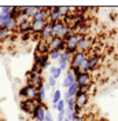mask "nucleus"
I'll use <instances>...</instances> for the list:
<instances>
[{"label": "nucleus", "instance_id": "f3484780", "mask_svg": "<svg viewBox=\"0 0 118 121\" xmlns=\"http://www.w3.org/2000/svg\"><path fill=\"white\" fill-rule=\"evenodd\" d=\"M17 32L21 33V35L32 32V21H30V19H25L22 23H19V25L17 26Z\"/></svg>", "mask_w": 118, "mask_h": 121}, {"label": "nucleus", "instance_id": "423d86ee", "mask_svg": "<svg viewBox=\"0 0 118 121\" xmlns=\"http://www.w3.org/2000/svg\"><path fill=\"white\" fill-rule=\"evenodd\" d=\"M19 96L22 99H36L37 96V88L34 85H29V84H26V85H23L19 88Z\"/></svg>", "mask_w": 118, "mask_h": 121}, {"label": "nucleus", "instance_id": "0eeeda50", "mask_svg": "<svg viewBox=\"0 0 118 121\" xmlns=\"http://www.w3.org/2000/svg\"><path fill=\"white\" fill-rule=\"evenodd\" d=\"M73 99H74V105L82 110L89 102V94L88 92H78V91H77V94L74 95Z\"/></svg>", "mask_w": 118, "mask_h": 121}, {"label": "nucleus", "instance_id": "4be33fe9", "mask_svg": "<svg viewBox=\"0 0 118 121\" xmlns=\"http://www.w3.org/2000/svg\"><path fill=\"white\" fill-rule=\"evenodd\" d=\"M76 94H77V83L72 84V85L66 90V94H65V99H63V100H67V99H70V98H74Z\"/></svg>", "mask_w": 118, "mask_h": 121}, {"label": "nucleus", "instance_id": "5701e85b", "mask_svg": "<svg viewBox=\"0 0 118 121\" xmlns=\"http://www.w3.org/2000/svg\"><path fill=\"white\" fill-rule=\"evenodd\" d=\"M62 74V70L58 66H50V77H52L54 80H58Z\"/></svg>", "mask_w": 118, "mask_h": 121}, {"label": "nucleus", "instance_id": "aec40b11", "mask_svg": "<svg viewBox=\"0 0 118 121\" xmlns=\"http://www.w3.org/2000/svg\"><path fill=\"white\" fill-rule=\"evenodd\" d=\"M13 32H14V30H8V29H4V28L0 26V43L10 40L11 36H13Z\"/></svg>", "mask_w": 118, "mask_h": 121}, {"label": "nucleus", "instance_id": "f8f14e48", "mask_svg": "<svg viewBox=\"0 0 118 121\" xmlns=\"http://www.w3.org/2000/svg\"><path fill=\"white\" fill-rule=\"evenodd\" d=\"M34 55H44V54H48L50 50H48V41L47 40H43V39H38L37 40L36 48H34Z\"/></svg>", "mask_w": 118, "mask_h": 121}, {"label": "nucleus", "instance_id": "2f4dec72", "mask_svg": "<svg viewBox=\"0 0 118 121\" xmlns=\"http://www.w3.org/2000/svg\"><path fill=\"white\" fill-rule=\"evenodd\" d=\"M65 118H66V110L59 113V116H58V118H56V121H63Z\"/></svg>", "mask_w": 118, "mask_h": 121}, {"label": "nucleus", "instance_id": "20e7f679", "mask_svg": "<svg viewBox=\"0 0 118 121\" xmlns=\"http://www.w3.org/2000/svg\"><path fill=\"white\" fill-rule=\"evenodd\" d=\"M48 112V106L47 103H43V105H37L34 107V110L30 114V120L32 121H44V117H45V113Z\"/></svg>", "mask_w": 118, "mask_h": 121}, {"label": "nucleus", "instance_id": "7c9ffc66", "mask_svg": "<svg viewBox=\"0 0 118 121\" xmlns=\"http://www.w3.org/2000/svg\"><path fill=\"white\" fill-rule=\"evenodd\" d=\"M32 37H33L32 32H29V33H23L22 35V41H28V40H30Z\"/></svg>", "mask_w": 118, "mask_h": 121}, {"label": "nucleus", "instance_id": "cd10ccee", "mask_svg": "<svg viewBox=\"0 0 118 121\" xmlns=\"http://www.w3.org/2000/svg\"><path fill=\"white\" fill-rule=\"evenodd\" d=\"M55 110H58L59 113L66 110V103H65V100H63V99H62V100H59L58 103H56V106H55Z\"/></svg>", "mask_w": 118, "mask_h": 121}, {"label": "nucleus", "instance_id": "dca6fc26", "mask_svg": "<svg viewBox=\"0 0 118 121\" xmlns=\"http://www.w3.org/2000/svg\"><path fill=\"white\" fill-rule=\"evenodd\" d=\"M40 39H43V40H47V41H50L52 39V25L51 23H45V26L43 28V30H41V33H40V36H38Z\"/></svg>", "mask_w": 118, "mask_h": 121}, {"label": "nucleus", "instance_id": "9b49d317", "mask_svg": "<svg viewBox=\"0 0 118 121\" xmlns=\"http://www.w3.org/2000/svg\"><path fill=\"white\" fill-rule=\"evenodd\" d=\"M80 35L78 33H76L73 32L70 36H67L65 39V45H66V48L65 50H73V48H77V44H78V40H80Z\"/></svg>", "mask_w": 118, "mask_h": 121}, {"label": "nucleus", "instance_id": "2eb2a0df", "mask_svg": "<svg viewBox=\"0 0 118 121\" xmlns=\"http://www.w3.org/2000/svg\"><path fill=\"white\" fill-rule=\"evenodd\" d=\"M70 58H72V56H70V55H67V54L65 52V51H63V52H60V58H59V60H58V62H59V66H58V68L60 69L62 72L69 69Z\"/></svg>", "mask_w": 118, "mask_h": 121}, {"label": "nucleus", "instance_id": "393cba45", "mask_svg": "<svg viewBox=\"0 0 118 121\" xmlns=\"http://www.w3.org/2000/svg\"><path fill=\"white\" fill-rule=\"evenodd\" d=\"M19 14H21V7H11V11H10V14H8V18H11V19L15 21Z\"/></svg>", "mask_w": 118, "mask_h": 121}, {"label": "nucleus", "instance_id": "f03ea898", "mask_svg": "<svg viewBox=\"0 0 118 121\" xmlns=\"http://www.w3.org/2000/svg\"><path fill=\"white\" fill-rule=\"evenodd\" d=\"M93 47V37H91L89 35L81 36L77 44V51L78 52H89Z\"/></svg>", "mask_w": 118, "mask_h": 121}, {"label": "nucleus", "instance_id": "39448f33", "mask_svg": "<svg viewBox=\"0 0 118 121\" xmlns=\"http://www.w3.org/2000/svg\"><path fill=\"white\" fill-rule=\"evenodd\" d=\"M89 52H76L74 55H72L70 58V63H69V68H81L82 63L88 59Z\"/></svg>", "mask_w": 118, "mask_h": 121}, {"label": "nucleus", "instance_id": "6ab92c4d", "mask_svg": "<svg viewBox=\"0 0 118 121\" xmlns=\"http://www.w3.org/2000/svg\"><path fill=\"white\" fill-rule=\"evenodd\" d=\"M0 26L4 28V29H8V30H17V23H15V21L11 19V18H8V17H6L3 19V22H1Z\"/></svg>", "mask_w": 118, "mask_h": 121}, {"label": "nucleus", "instance_id": "bb28decb", "mask_svg": "<svg viewBox=\"0 0 118 121\" xmlns=\"http://www.w3.org/2000/svg\"><path fill=\"white\" fill-rule=\"evenodd\" d=\"M48 56H50V60H59V58H60V51H58V50L50 51L48 52Z\"/></svg>", "mask_w": 118, "mask_h": 121}, {"label": "nucleus", "instance_id": "f704fd0d", "mask_svg": "<svg viewBox=\"0 0 118 121\" xmlns=\"http://www.w3.org/2000/svg\"><path fill=\"white\" fill-rule=\"evenodd\" d=\"M93 121H103V120H93Z\"/></svg>", "mask_w": 118, "mask_h": 121}, {"label": "nucleus", "instance_id": "473e14b6", "mask_svg": "<svg viewBox=\"0 0 118 121\" xmlns=\"http://www.w3.org/2000/svg\"><path fill=\"white\" fill-rule=\"evenodd\" d=\"M44 121H54V117H52V114L51 113H45V117H44Z\"/></svg>", "mask_w": 118, "mask_h": 121}, {"label": "nucleus", "instance_id": "a878e982", "mask_svg": "<svg viewBox=\"0 0 118 121\" xmlns=\"http://www.w3.org/2000/svg\"><path fill=\"white\" fill-rule=\"evenodd\" d=\"M59 10V14H60V18H63V17H66L72 13V8L67 7V6H62V7H58Z\"/></svg>", "mask_w": 118, "mask_h": 121}, {"label": "nucleus", "instance_id": "6e6552de", "mask_svg": "<svg viewBox=\"0 0 118 121\" xmlns=\"http://www.w3.org/2000/svg\"><path fill=\"white\" fill-rule=\"evenodd\" d=\"M65 48H66V45H65V40L60 37H52L50 41H48V50L50 51H55V50H58L60 52H63L65 51Z\"/></svg>", "mask_w": 118, "mask_h": 121}, {"label": "nucleus", "instance_id": "9d476101", "mask_svg": "<svg viewBox=\"0 0 118 121\" xmlns=\"http://www.w3.org/2000/svg\"><path fill=\"white\" fill-rule=\"evenodd\" d=\"M36 106L37 105H36V102H34V99H22V100L19 102L21 110L26 114H32V112L34 110Z\"/></svg>", "mask_w": 118, "mask_h": 121}, {"label": "nucleus", "instance_id": "4468645a", "mask_svg": "<svg viewBox=\"0 0 118 121\" xmlns=\"http://www.w3.org/2000/svg\"><path fill=\"white\" fill-rule=\"evenodd\" d=\"M62 18H60V14H59L58 7H51V11L48 13V17H47V22L54 25V23L59 22Z\"/></svg>", "mask_w": 118, "mask_h": 121}, {"label": "nucleus", "instance_id": "f257e3e1", "mask_svg": "<svg viewBox=\"0 0 118 121\" xmlns=\"http://www.w3.org/2000/svg\"><path fill=\"white\" fill-rule=\"evenodd\" d=\"M102 62H103L102 55H100L99 52L92 51V52H91V55L88 56V59L82 63V66L80 68V70H81L82 73H85V72L92 73V72H95V70H97V69L100 68Z\"/></svg>", "mask_w": 118, "mask_h": 121}, {"label": "nucleus", "instance_id": "7ed1b4c3", "mask_svg": "<svg viewBox=\"0 0 118 121\" xmlns=\"http://www.w3.org/2000/svg\"><path fill=\"white\" fill-rule=\"evenodd\" d=\"M26 81L29 84V85H40V84L44 83V77H43V72H33V70H29V72H26Z\"/></svg>", "mask_w": 118, "mask_h": 121}, {"label": "nucleus", "instance_id": "b1692460", "mask_svg": "<svg viewBox=\"0 0 118 121\" xmlns=\"http://www.w3.org/2000/svg\"><path fill=\"white\" fill-rule=\"evenodd\" d=\"M59 100H62V92L59 90L54 91V94H52V105H54V109H55V106L58 103Z\"/></svg>", "mask_w": 118, "mask_h": 121}, {"label": "nucleus", "instance_id": "c756f323", "mask_svg": "<svg viewBox=\"0 0 118 121\" xmlns=\"http://www.w3.org/2000/svg\"><path fill=\"white\" fill-rule=\"evenodd\" d=\"M47 84L50 85V88H52V87H55V85H56V80H54L52 77H50V76H48V80H47Z\"/></svg>", "mask_w": 118, "mask_h": 121}, {"label": "nucleus", "instance_id": "1a4fd4ad", "mask_svg": "<svg viewBox=\"0 0 118 121\" xmlns=\"http://www.w3.org/2000/svg\"><path fill=\"white\" fill-rule=\"evenodd\" d=\"M34 66L40 69V70H45V69L50 68V56L48 54L44 55H34Z\"/></svg>", "mask_w": 118, "mask_h": 121}, {"label": "nucleus", "instance_id": "412c9836", "mask_svg": "<svg viewBox=\"0 0 118 121\" xmlns=\"http://www.w3.org/2000/svg\"><path fill=\"white\" fill-rule=\"evenodd\" d=\"M63 25L65 23L62 22V21H59V22L54 23L52 25V37H60V33H62V29H63Z\"/></svg>", "mask_w": 118, "mask_h": 121}, {"label": "nucleus", "instance_id": "a211bd4d", "mask_svg": "<svg viewBox=\"0 0 118 121\" xmlns=\"http://www.w3.org/2000/svg\"><path fill=\"white\" fill-rule=\"evenodd\" d=\"M76 83V78H74V74L72 73V70L70 69H67L66 70V76H65V80H63V83H62V87L65 88V90H67L72 84Z\"/></svg>", "mask_w": 118, "mask_h": 121}, {"label": "nucleus", "instance_id": "ddd939ff", "mask_svg": "<svg viewBox=\"0 0 118 121\" xmlns=\"http://www.w3.org/2000/svg\"><path fill=\"white\" fill-rule=\"evenodd\" d=\"M92 81H93V78H92V74L89 72L81 73L80 77L76 78V83L78 84V85H88V87H91L92 85Z\"/></svg>", "mask_w": 118, "mask_h": 121}, {"label": "nucleus", "instance_id": "72a5a7b5", "mask_svg": "<svg viewBox=\"0 0 118 121\" xmlns=\"http://www.w3.org/2000/svg\"><path fill=\"white\" fill-rule=\"evenodd\" d=\"M63 121H70V120H69V118H65V120H63Z\"/></svg>", "mask_w": 118, "mask_h": 121}, {"label": "nucleus", "instance_id": "c85d7f7f", "mask_svg": "<svg viewBox=\"0 0 118 121\" xmlns=\"http://www.w3.org/2000/svg\"><path fill=\"white\" fill-rule=\"evenodd\" d=\"M10 11H11V7H1V13L0 14L1 15H4V17H8V14H10Z\"/></svg>", "mask_w": 118, "mask_h": 121}]
</instances>
